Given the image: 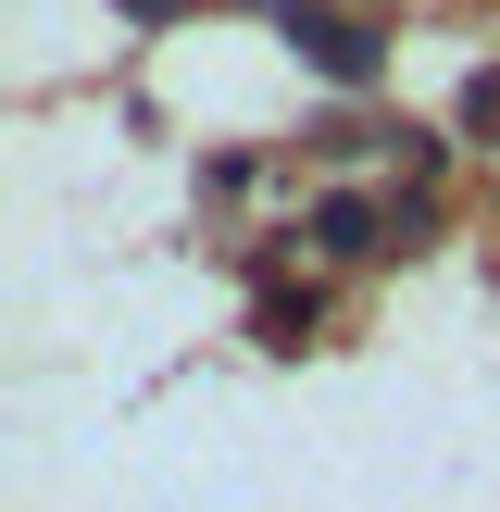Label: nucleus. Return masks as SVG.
<instances>
[{
    "mask_svg": "<svg viewBox=\"0 0 500 512\" xmlns=\"http://www.w3.org/2000/svg\"><path fill=\"white\" fill-rule=\"evenodd\" d=\"M275 38H288L313 75H338V88H375V63H388V50H375V25L325 13V0H275Z\"/></svg>",
    "mask_w": 500,
    "mask_h": 512,
    "instance_id": "obj_1",
    "label": "nucleus"
},
{
    "mask_svg": "<svg viewBox=\"0 0 500 512\" xmlns=\"http://www.w3.org/2000/svg\"><path fill=\"white\" fill-rule=\"evenodd\" d=\"M375 238H388V213H375L363 188H338V200H313V250H338V263H363Z\"/></svg>",
    "mask_w": 500,
    "mask_h": 512,
    "instance_id": "obj_2",
    "label": "nucleus"
},
{
    "mask_svg": "<svg viewBox=\"0 0 500 512\" xmlns=\"http://www.w3.org/2000/svg\"><path fill=\"white\" fill-rule=\"evenodd\" d=\"M300 338H313V288H300V300H263V350H300Z\"/></svg>",
    "mask_w": 500,
    "mask_h": 512,
    "instance_id": "obj_3",
    "label": "nucleus"
},
{
    "mask_svg": "<svg viewBox=\"0 0 500 512\" xmlns=\"http://www.w3.org/2000/svg\"><path fill=\"white\" fill-rule=\"evenodd\" d=\"M463 138H500V63H488V75L463 88Z\"/></svg>",
    "mask_w": 500,
    "mask_h": 512,
    "instance_id": "obj_4",
    "label": "nucleus"
}]
</instances>
